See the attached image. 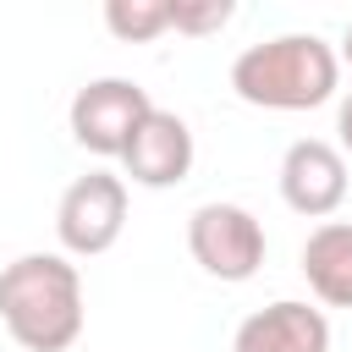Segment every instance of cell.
<instances>
[{
  "label": "cell",
  "mask_w": 352,
  "mask_h": 352,
  "mask_svg": "<svg viewBox=\"0 0 352 352\" xmlns=\"http://www.w3.org/2000/svg\"><path fill=\"white\" fill-rule=\"evenodd\" d=\"M341 60L319 33H280L231 60V94L253 110H314L336 99Z\"/></svg>",
  "instance_id": "obj_2"
},
{
  "label": "cell",
  "mask_w": 352,
  "mask_h": 352,
  "mask_svg": "<svg viewBox=\"0 0 352 352\" xmlns=\"http://www.w3.org/2000/svg\"><path fill=\"white\" fill-rule=\"evenodd\" d=\"M154 110L148 88H138L132 77H94L72 94V110H66V126L72 138L99 154V160H121V148L132 143L138 121Z\"/></svg>",
  "instance_id": "obj_5"
},
{
  "label": "cell",
  "mask_w": 352,
  "mask_h": 352,
  "mask_svg": "<svg viewBox=\"0 0 352 352\" xmlns=\"http://www.w3.org/2000/svg\"><path fill=\"white\" fill-rule=\"evenodd\" d=\"M0 324L22 352H66L82 336V275L66 253H22L0 270Z\"/></svg>",
  "instance_id": "obj_1"
},
{
  "label": "cell",
  "mask_w": 352,
  "mask_h": 352,
  "mask_svg": "<svg viewBox=\"0 0 352 352\" xmlns=\"http://www.w3.org/2000/svg\"><path fill=\"white\" fill-rule=\"evenodd\" d=\"M336 60H346V66H352V22H346V33H341V55H336Z\"/></svg>",
  "instance_id": "obj_13"
},
{
  "label": "cell",
  "mask_w": 352,
  "mask_h": 352,
  "mask_svg": "<svg viewBox=\"0 0 352 352\" xmlns=\"http://www.w3.org/2000/svg\"><path fill=\"white\" fill-rule=\"evenodd\" d=\"M297 264L324 308H352V220H319Z\"/></svg>",
  "instance_id": "obj_9"
},
{
  "label": "cell",
  "mask_w": 352,
  "mask_h": 352,
  "mask_svg": "<svg viewBox=\"0 0 352 352\" xmlns=\"http://www.w3.org/2000/svg\"><path fill=\"white\" fill-rule=\"evenodd\" d=\"M126 231V182L110 170H88L77 176L60 204H55V236L66 248V258H99L121 242Z\"/></svg>",
  "instance_id": "obj_4"
},
{
  "label": "cell",
  "mask_w": 352,
  "mask_h": 352,
  "mask_svg": "<svg viewBox=\"0 0 352 352\" xmlns=\"http://www.w3.org/2000/svg\"><path fill=\"white\" fill-rule=\"evenodd\" d=\"M104 28L121 44H148L170 28V0H104Z\"/></svg>",
  "instance_id": "obj_10"
},
{
  "label": "cell",
  "mask_w": 352,
  "mask_h": 352,
  "mask_svg": "<svg viewBox=\"0 0 352 352\" xmlns=\"http://www.w3.org/2000/svg\"><path fill=\"white\" fill-rule=\"evenodd\" d=\"M231 352H330V319L297 297H280L236 324Z\"/></svg>",
  "instance_id": "obj_8"
},
{
  "label": "cell",
  "mask_w": 352,
  "mask_h": 352,
  "mask_svg": "<svg viewBox=\"0 0 352 352\" xmlns=\"http://www.w3.org/2000/svg\"><path fill=\"white\" fill-rule=\"evenodd\" d=\"M346 154L324 138H297L280 154V198L302 220H330L346 204Z\"/></svg>",
  "instance_id": "obj_6"
},
{
  "label": "cell",
  "mask_w": 352,
  "mask_h": 352,
  "mask_svg": "<svg viewBox=\"0 0 352 352\" xmlns=\"http://www.w3.org/2000/svg\"><path fill=\"white\" fill-rule=\"evenodd\" d=\"M336 138H341V154H352V94L336 104Z\"/></svg>",
  "instance_id": "obj_12"
},
{
  "label": "cell",
  "mask_w": 352,
  "mask_h": 352,
  "mask_svg": "<svg viewBox=\"0 0 352 352\" xmlns=\"http://www.w3.org/2000/svg\"><path fill=\"white\" fill-rule=\"evenodd\" d=\"M231 16H236L231 0H170V28L187 33V38H209V33H220Z\"/></svg>",
  "instance_id": "obj_11"
},
{
  "label": "cell",
  "mask_w": 352,
  "mask_h": 352,
  "mask_svg": "<svg viewBox=\"0 0 352 352\" xmlns=\"http://www.w3.org/2000/svg\"><path fill=\"white\" fill-rule=\"evenodd\" d=\"M192 126L176 116V110H148L143 121H138V132H132V143L121 148V165H126V176L138 182V187H176V182H187V170H192Z\"/></svg>",
  "instance_id": "obj_7"
},
{
  "label": "cell",
  "mask_w": 352,
  "mask_h": 352,
  "mask_svg": "<svg viewBox=\"0 0 352 352\" xmlns=\"http://www.w3.org/2000/svg\"><path fill=\"white\" fill-rule=\"evenodd\" d=\"M187 253L204 275L242 286L264 264V226L242 204H198L187 214Z\"/></svg>",
  "instance_id": "obj_3"
}]
</instances>
